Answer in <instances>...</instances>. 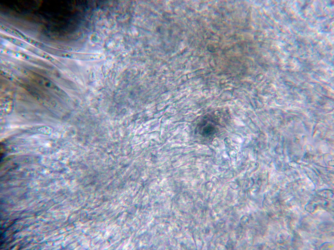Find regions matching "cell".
Listing matches in <instances>:
<instances>
[{
	"mask_svg": "<svg viewBox=\"0 0 334 250\" xmlns=\"http://www.w3.org/2000/svg\"><path fill=\"white\" fill-rule=\"evenodd\" d=\"M288 237V233L284 231H279L278 234L277 235L276 238H277V241L279 243H282L285 240L287 239Z\"/></svg>",
	"mask_w": 334,
	"mask_h": 250,
	"instance_id": "1",
	"label": "cell"
}]
</instances>
